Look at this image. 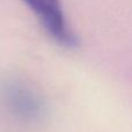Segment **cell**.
<instances>
[{
    "instance_id": "obj_1",
    "label": "cell",
    "mask_w": 132,
    "mask_h": 132,
    "mask_svg": "<svg viewBox=\"0 0 132 132\" xmlns=\"http://www.w3.org/2000/svg\"><path fill=\"white\" fill-rule=\"evenodd\" d=\"M0 98L6 109L21 121L38 122L45 115V104L41 96L20 80H4L0 84Z\"/></svg>"
},
{
    "instance_id": "obj_2",
    "label": "cell",
    "mask_w": 132,
    "mask_h": 132,
    "mask_svg": "<svg viewBox=\"0 0 132 132\" xmlns=\"http://www.w3.org/2000/svg\"><path fill=\"white\" fill-rule=\"evenodd\" d=\"M41 21L49 36L60 46L74 49L78 46L77 35L65 18L60 0H22Z\"/></svg>"
}]
</instances>
